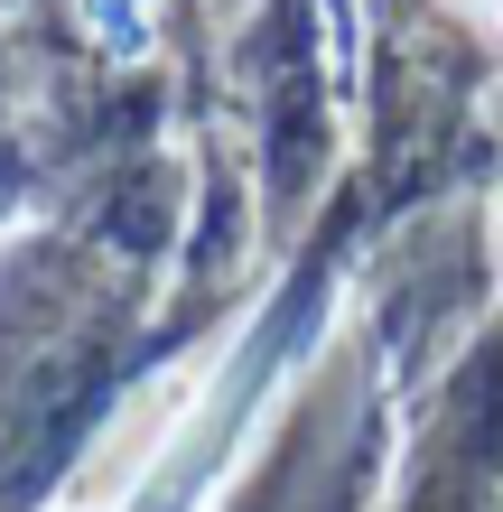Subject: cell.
<instances>
[{
  "label": "cell",
  "instance_id": "obj_1",
  "mask_svg": "<svg viewBox=\"0 0 503 512\" xmlns=\"http://www.w3.org/2000/svg\"><path fill=\"white\" fill-rule=\"evenodd\" d=\"M476 10H485V19H494V28H503V0H476Z\"/></svg>",
  "mask_w": 503,
  "mask_h": 512
}]
</instances>
